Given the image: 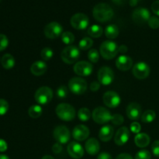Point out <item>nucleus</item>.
<instances>
[{
  "label": "nucleus",
  "instance_id": "obj_1",
  "mask_svg": "<svg viewBox=\"0 0 159 159\" xmlns=\"http://www.w3.org/2000/svg\"><path fill=\"white\" fill-rule=\"evenodd\" d=\"M93 14L94 18L100 23H105L111 20L114 15L113 9L107 3H99L93 8Z\"/></svg>",
  "mask_w": 159,
  "mask_h": 159
},
{
  "label": "nucleus",
  "instance_id": "obj_2",
  "mask_svg": "<svg viewBox=\"0 0 159 159\" xmlns=\"http://www.w3.org/2000/svg\"><path fill=\"white\" fill-rule=\"evenodd\" d=\"M56 114L64 121H71L75 117V110L68 103H60L56 107Z\"/></svg>",
  "mask_w": 159,
  "mask_h": 159
},
{
  "label": "nucleus",
  "instance_id": "obj_3",
  "mask_svg": "<svg viewBox=\"0 0 159 159\" xmlns=\"http://www.w3.org/2000/svg\"><path fill=\"white\" fill-rule=\"evenodd\" d=\"M119 47L116 43V42L111 40L104 41L100 46V54L103 58L107 60H110L116 57L118 53Z\"/></svg>",
  "mask_w": 159,
  "mask_h": 159
},
{
  "label": "nucleus",
  "instance_id": "obj_4",
  "mask_svg": "<svg viewBox=\"0 0 159 159\" xmlns=\"http://www.w3.org/2000/svg\"><path fill=\"white\" fill-rule=\"evenodd\" d=\"M79 57H80V51L77 47L72 45L66 47L62 51L61 54L62 61L68 65H71L77 61Z\"/></svg>",
  "mask_w": 159,
  "mask_h": 159
},
{
  "label": "nucleus",
  "instance_id": "obj_5",
  "mask_svg": "<svg viewBox=\"0 0 159 159\" xmlns=\"http://www.w3.org/2000/svg\"><path fill=\"white\" fill-rule=\"evenodd\" d=\"M53 96L54 93L51 88L48 86H42L36 91L34 99L40 105H46L51 102L53 99Z\"/></svg>",
  "mask_w": 159,
  "mask_h": 159
},
{
  "label": "nucleus",
  "instance_id": "obj_6",
  "mask_svg": "<svg viewBox=\"0 0 159 159\" xmlns=\"http://www.w3.org/2000/svg\"><path fill=\"white\" fill-rule=\"evenodd\" d=\"M68 88L74 94L82 95L87 90V82L82 78H72L68 82Z\"/></svg>",
  "mask_w": 159,
  "mask_h": 159
},
{
  "label": "nucleus",
  "instance_id": "obj_7",
  "mask_svg": "<svg viewBox=\"0 0 159 159\" xmlns=\"http://www.w3.org/2000/svg\"><path fill=\"white\" fill-rule=\"evenodd\" d=\"M112 115L105 107H97L93 112V119L99 124H105L112 120Z\"/></svg>",
  "mask_w": 159,
  "mask_h": 159
},
{
  "label": "nucleus",
  "instance_id": "obj_8",
  "mask_svg": "<svg viewBox=\"0 0 159 159\" xmlns=\"http://www.w3.org/2000/svg\"><path fill=\"white\" fill-rule=\"evenodd\" d=\"M89 24V20L85 14L79 12L71 16V25L75 30H83L88 27Z\"/></svg>",
  "mask_w": 159,
  "mask_h": 159
},
{
  "label": "nucleus",
  "instance_id": "obj_9",
  "mask_svg": "<svg viewBox=\"0 0 159 159\" xmlns=\"http://www.w3.org/2000/svg\"><path fill=\"white\" fill-rule=\"evenodd\" d=\"M98 80L103 85H110L114 80V72L110 67H102L98 71Z\"/></svg>",
  "mask_w": 159,
  "mask_h": 159
},
{
  "label": "nucleus",
  "instance_id": "obj_10",
  "mask_svg": "<svg viewBox=\"0 0 159 159\" xmlns=\"http://www.w3.org/2000/svg\"><path fill=\"white\" fill-rule=\"evenodd\" d=\"M53 136H54V139L57 141V143L61 144H65L69 141L71 134H70L68 127L63 125H60L54 128Z\"/></svg>",
  "mask_w": 159,
  "mask_h": 159
},
{
  "label": "nucleus",
  "instance_id": "obj_11",
  "mask_svg": "<svg viewBox=\"0 0 159 159\" xmlns=\"http://www.w3.org/2000/svg\"><path fill=\"white\" fill-rule=\"evenodd\" d=\"M63 34V27L57 22H51L44 28V34L47 38L55 39Z\"/></svg>",
  "mask_w": 159,
  "mask_h": 159
},
{
  "label": "nucleus",
  "instance_id": "obj_12",
  "mask_svg": "<svg viewBox=\"0 0 159 159\" xmlns=\"http://www.w3.org/2000/svg\"><path fill=\"white\" fill-rule=\"evenodd\" d=\"M151 17L150 12L148 9L144 7L137 8L132 13V19L137 24H144L149 20Z\"/></svg>",
  "mask_w": 159,
  "mask_h": 159
},
{
  "label": "nucleus",
  "instance_id": "obj_13",
  "mask_svg": "<svg viewBox=\"0 0 159 159\" xmlns=\"http://www.w3.org/2000/svg\"><path fill=\"white\" fill-rule=\"evenodd\" d=\"M133 74L138 79H144L150 74V67L147 63L140 61L135 64L133 68Z\"/></svg>",
  "mask_w": 159,
  "mask_h": 159
},
{
  "label": "nucleus",
  "instance_id": "obj_14",
  "mask_svg": "<svg viewBox=\"0 0 159 159\" xmlns=\"http://www.w3.org/2000/svg\"><path fill=\"white\" fill-rule=\"evenodd\" d=\"M75 73L80 76H89L93 71V65L89 62L82 61L76 62L73 68Z\"/></svg>",
  "mask_w": 159,
  "mask_h": 159
},
{
  "label": "nucleus",
  "instance_id": "obj_15",
  "mask_svg": "<svg viewBox=\"0 0 159 159\" xmlns=\"http://www.w3.org/2000/svg\"><path fill=\"white\" fill-rule=\"evenodd\" d=\"M103 103L110 108H116L120 103V97L114 91H108L102 96Z\"/></svg>",
  "mask_w": 159,
  "mask_h": 159
},
{
  "label": "nucleus",
  "instance_id": "obj_16",
  "mask_svg": "<svg viewBox=\"0 0 159 159\" xmlns=\"http://www.w3.org/2000/svg\"><path fill=\"white\" fill-rule=\"evenodd\" d=\"M89 129L85 125L79 124L75 126L72 130V137L76 141H85L89 136Z\"/></svg>",
  "mask_w": 159,
  "mask_h": 159
},
{
  "label": "nucleus",
  "instance_id": "obj_17",
  "mask_svg": "<svg viewBox=\"0 0 159 159\" xmlns=\"http://www.w3.org/2000/svg\"><path fill=\"white\" fill-rule=\"evenodd\" d=\"M68 153L72 158L79 159L84 155V149L79 143L72 141L68 145Z\"/></svg>",
  "mask_w": 159,
  "mask_h": 159
},
{
  "label": "nucleus",
  "instance_id": "obj_18",
  "mask_svg": "<svg viewBox=\"0 0 159 159\" xmlns=\"http://www.w3.org/2000/svg\"><path fill=\"white\" fill-rule=\"evenodd\" d=\"M127 117L132 120H138L141 116V107L137 102H131L129 104L127 107Z\"/></svg>",
  "mask_w": 159,
  "mask_h": 159
},
{
  "label": "nucleus",
  "instance_id": "obj_19",
  "mask_svg": "<svg viewBox=\"0 0 159 159\" xmlns=\"http://www.w3.org/2000/svg\"><path fill=\"white\" fill-rule=\"evenodd\" d=\"M130 138V131L127 127H122L116 131L114 138V141L116 144L122 146L128 141Z\"/></svg>",
  "mask_w": 159,
  "mask_h": 159
},
{
  "label": "nucleus",
  "instance_id": "obj_20",
  "mask_svg": "<svg viewBox=\"0 0 159 159\" xmlns=\"http://www.w3.org/2000/svg\"><path fill=\"white\" fill-rule=\"evenodd\" d=\"M133 60L130 57L126 55H120L116 61V66L120 71H128L132 68Z\"/></svg>",
  "mask_w": 159,
  "mask_h": 159
},
{
  "label": "nucleus",
  "instance_id": "obj_21",
  "mask_svg": "<svg viewBox=\"0 0 159 159\" xmlns=\"http://www.w3.org/2000/svg\"><path fill=\"white\" fill-rule=\"evenodd\" d=\"M48 70V65L43 61H37L32 64L30 67V71L34 75H43Z\"/></svg>",
  "mask_w": 159,
  "mask_h": 159
},
{
  "label": "nucleus",
  "instance_id": "obj_22",
  "mask_svg": "<svg viewBox=\"0 0 159 159\" xmlns=\"http://www.w3.org/2000/svg\"><path fill=\"white\" fill-rule=\"evenodd\" d=\"M85 148L89 155H96L99 153L100 145H99V141L96 138H90L85 142Z\"/></svg>",
  "mask_w": 159,
  "mask_h": 159
},
{
  "label": "nucleus",
  "instance_id": "obj_23",
  "mask_svg": "<svg viewBox=\"0 0 159 159\" xmlns=\"http://www.w3.org/2000/svg\"><path fill=\"white\" fill-rule=\"evenodd\" d=\"M113 132L114 129L110 125H105L100 129L99 132V139L104 142L110 141L113 136Z\"/></svg>",
  "mask_w": 159,
  "mask_h": 159
},
{
  "label": "nucleus",
  "instance_id": "obj_24",
  "mask_svg": "<svg viewBox=\"0 0 159 159\" xmlns=\"http://www.w3.org/2000/svg\"><path fill=\"white\" fill-rule=\"evenodd\" d=\"M134 142L138 148H146L150 144V137L145 133L138 134L134 138Z\"/></svg>",
  "mask_w": 159,
  "mask_h": 159
},
{
  "label": "nucleus",
  "instance_id": "obj_25",
  "mask_svg": "<svg viewBox=\"0 0 159 159\" xmlns=\"http://www.w3.org/2000/svg\"><path fill=\"white\" fill-rule=\"evenodd\" d=\"M2 65L5 69H11L15 65V59L10 54H6L2 57Z\"/></svg>",
  "mask_w": 159,
  "mask_h": 159
},
{
  "label": "nucleus",
  "instance_id": "obj_26",
  "mask_svg": "<svg viewBox=\"0 0 159 159\" xmlns=\"http://www.w3.org/2000/svg\"><path fill=\"white\" fill-rule=\"evenodd\" d=\"M106 37L109 39H115L119 35V28L115 24H110L105 29Z\"/></svg>",
  "mask_w": 159,
  "mask_h": 159
},
{
  "label": "nucleus",
  "instance_id": "obj_27",
  "mask_svg": "<svg viewBox=\"0 0 159 159\" xmlns=\"http://www.w3.org/2000/svg\"><path fill=\"white\" fill-rule=\"evenodd\" d=\"M87 33H88L90 37H93V38H98V37H100L102 35L103 29L99 25L94 24L89 28Z\"/></svg>",
  "mask_w": 159,
  "mask_h": 159
},
{
  "label": "nucleus",
  "instance_id": "obj_28",
  "mask_svg": "<svg viewBox=\"0 0 159 159\" xmlns=\"http://www.w3.org/2000/svg\"><path fill=\"white\" fill-rule=\"evenodd\" d=\"M155 117H156L155 112L154 110H146L142 113L141 116V120L144 124H150V123L153 122L155 120Z\"/></svg>",
  "mask_w": 159,
  "mask_h": 159
},
{
  "label": "nucleus",
  "instance_id": "obj_29",
  "mask_svg": "<svg viewBox=\"0 0 159 159\" xmlns=\"http://www.w3.org/2000/svg\"><path fill=\"white\" fill-rule=\"evenodd\" d=\"M42 113H43V110L40 105H33L28 110V114L31 118H34V119L40 117Z\"/></svg>",
  "mask_w": 159,
  "mask_h": 159
},
{
  "label": "nucleus",
  "instance_id": "obj_30",
  "mask_svg": "<svg viewBox=\"0 0 159 159\" xmlns=\"http://www.w3.org/2000/svg\"><path fill=\"white\" fill-rule=\"evenodd\" d=\"M93 44V40L90 37H84L79 41V48L82 51H85L92 48Z\"/></svg>",
  "mask_w": 159,
  "mask_h": 159
},
{
  "label": "nucleus",
  "instance_id": "obj_31",
  "mask_svg": "<svg viewBox=\"0 0 159 159\" xmlns=\"http://www.w3.org/2000/svg\"><path fill=\"white\" fill-rule=\"evenodd\" d=\"M91 112L87 108H81L78 112V117L80 120L85 122L91 118Z\"/></svg>",
  "mask_w": 159,
  "mask_h": 159
},
{
  "label": "nucleus",
  "instance_id": "obj_32",
  "mask_svg": "<svg viewBox=\"0 0 159 159\" xmlns=\"http://www.w3.org/2000/svg\"><path fill=\"white\" fill-rule=\"evenodd\" d=\"M61 40L65 44L70 45L75 41V36L72 33L69 32V31H66V32H63L61 34Z\"/></svg>",
  "mask_w": 159,
  "mask_h": 159
},
{
  "label": "nucleus",
  "instance_id": "obj_33",
  "mask_svg": "<svg viewBox=\"0 0 159 159\" xmlns=\"http://www.w3.org/2000/svg\"><path fill=\"white\" fill-rule=\"evenodd\" d=\"M57 96L58 99H65L68 97V88L66 87V85H62L61 86L58 87V89H57Z\"/></svg>",
  "mask_w": 159,
  "mask_h": 159
},
{
  "label": "nucleus",
  "instance_id": "obj_34",
  "mask_svg": "<svg viewBox=\"0 0 159 159\" xmlns=\"http://www.w3.org/2000/svg\"><path fill=\"white\" fill-rule=\"evenodd\" d=\"M53 55H54V51L50 48H44L40 52V56L44 61L51 60Z\"/></svg>",
  "mask_w": 159,
  "mask_h": 159
},
{
  "label": "nucleus",
  "instance_id": "obj_35",
  "mask_svg": "<svg viewBox=\"0 0 159 159\" xmlns=\"http://www.w3.org/2000/svg\"><path fill=\"white\" fill-rule=\"evenodd\" d=\"M88 57L93 63H97L99 59V54L97 50L91 49L88 53Z\"/></svg>",
  "mask_w": 159,
  "mask_h": 159
},
{
  "label": "nucleus",
  "instance_id": "obj_36",
  "mask_svg": "<svg viewBox=\"0 0 159 159\" xmlns=\"http://www.w3.org/2000/svg\"><path fill=\"white\" fill-rule=\"evenodd\" d=\"M151 153L147 150L139 151L135 155V159H151Z\"/></svg>",
  "mask_w": 159,
  "mask_h": 159
},
{
  "label": "nucleus",
  "instance_id": "obj_37",
  "mask_svg": "<svg viewBox=\"0 0 159 159\" xmlns=\"http://www.w3.org/2000/svg\"><path fill=\"white\" fill-rule=\"evenodd\" d=\"M9 110V103L6 100L0 99V116L5 115Z\"/></svg>",
  "mask_w": 159,
  "mask_h": 159
},
{
  "label": "nucleus",
  "instance_id": "obj_38",
  "mask_svg": "<svg viewBox=\"0 0 159 159\" xmlns=\"http://www.w3.org/2000/svg\"><path fill=\"white\" fill-rule=\"evenodd\" d=\"M148 23L152 29H158L159 28V18L157 16H151Z\"/></svg>",
  "mask_w": 159,
  "mask_h": 159
},
{
  "label": "nucleus",
  "instance_id": "obj_39",
  "mask_svg": "<svg viewBox=\"0 0 159 159\" xmlns=\"http://www.w3.org/2000/svg\"><path fill=\"white\" fill-rule=\"evenodd\" d=\"M9 45V40L5 34H0V51L6 49Z\"/></svg>",
  "mask_w": 159,
  "mask_h": 159
},
{
  "label": "nucleus",
  "instance_id": "obj_40",
  "mask_svg": "<svg viewBox=\"0 0 159 159\" xmlns=\"http://www.w3.org/2000/svg\"><path fill=\"white\" fill-rule=\"evenodd\" d=\"M111 121L113 124H115V125H121V124L124 123V120L122 115L114 114L113 115V116H112Z\"/></svg>",
  "mask_w": 159,
  "mask_h": 159
},
{
  "label": "nucleus",
  "instance_id": "obj_41",
  "mask_svg": "<svg viewBox=\"0 0 159 159\" xmlns=\"http://www.w3.org/2000/svg\"><path fill=\"white\" fill-rule=\"evenodd\" d=\"M141 124L138 122H134L130 124V130L133 132L134 134H139L140 131H141Z\"/></svg>",
  "mask_w": 159,
  "mask_h": 159
},
{
  "label": "nucleus",
  "instance_id": "obj_42",
  "mask_svg": "<svg viewBox=\"0 0 159 159\" xmlns=\"http://www.w3.org/2000/svg\"><path fill=\"white\" fill-rule=\"evenodd\" d=\"M152 153H153V155H155V156L159 157V140L155 141V142L152 144Z\"/></svg>",
  "mask_w": 159,
  "mask_h": 159
},
{
  "label": "nucleus",
  "instance_id": "obj_43",
  "mask_svg": "<svg viewBox=\"0 0 159 159\" xmlns=\"http://www.w3.org/2000/svg\"><path fill=\"white\" fill-rule=\"evenodd\" d=\"M152 12L155 14V15L158 16H159V0H156V1L153 2L152 5Z\"/></svg>",
  "mask_w": 159,
  "mask_h": 159
},
{
  "label": "nucleus",
  "instance_id": "obj_44",
  "mask_svg": "<svg viewBox=\"0 0 159 159\" xmlns=\"http://www.w3.org/2000/svg\"><path fill=\"white\" fill-rule=\"evenodd\" d=\"M52 151L54 154H59L62 152V146L59 143H56L53 145Z\"/></svg>",
  "mask_w": 159,
  "mask_h": 159
},
{
  "label": "nucleus",
  "instance_id": "obj_45",
  "mask_svg": "<svg viewBox=\"0 0 159 159\" xmlns=\"http://www.w3.org/2000/svg\"><path fill=\"white\" fill-rule=\"evenodd\" d=\"M100 88V84L98 82H93L90 84V89L93 92H96Z\"/></svg>",
  "mask_w": 159,
  "mask_h": 159
},
{
  "label": "nucleus",
  "instance_id": "obj_46",
  "mask_svg": "<svg viewBox=\"0 0 159 159\" xmlns=\"http://www.w3.org/2000/svg\"><path fill=\"white\" fill-rule=\"evenodd\" d=\"M8 145L6 141L3 139H0V152H4L7 150Z\"/></svg>",
  "mask_w": 159,
  "mask_h": 159
},
{
  "label": "nucleus",
  "instance_id": "obj_47",
  "mask_svg": "<svg viewBox=\"0 0 159 159\" xmlns=\"http://www.w3.org/2000/svg\"><path fill=\"white\" fill-rule=\"evenodd\" d=\"M97 159H113L111 155L107 152H102V153L99 154L98 156Z\"/></svg>",
  "mask_w": 159,
  "mask_h": 159
},
{
  "label": "nucleus",
  "instance_id": "obj_48",
  "mask_svg": "<svg viewBox=\"0 0 159 159\" xmlns=\"http://www.w3.org/2000/svg\"><path fill=\"white\" fill-rule=\"evenodd\" d=\"M116 159H133L132 156L129 154L127 153H122L120 154L117 157H116Z\"/></svg>",
  "mask_w": 159,
  "mask_h": 159
},
{
  "label": "nucleus",
  "instance_id": "obj_49",
  "mask_svg": "<svg viewBox=\"0 0 159 159\" xmlns=\"http://www.w3.org/2000/svg\"><path fill=\"white\" fill-rule=\"evenodd\" d=\"M127 51V47L125 46V45H121L120 47L119 48V49H118V52L120 53H126Z\"/></svg>",
  "mask_w": 159,
  "mask_h": 159
},
{
  "label": "nucleus",
  "instance_id": "obj_50",
  "mask_svg": "<svg viewBox=\"0 0 159 159\" xmlns=\"http://www.w3.org/2000/svg\"><path fill=\"white\" fill-rule=\"evenodd\" d=\"M115 4L119 5V6H121V5L124 4V2H126V0H112Z\"/></svg>",
  "mask_w": 159,
  "mask_h": 159
},
{
  "label": "nucleus",
  "instance_id": "obj_51",
  "mask_svg": "<svg viewBox=\"0 0 159 159\" xmlns=\"http://www.w3.org/2000/svg\"><path fill=\"white\" fill-rule=\"evenodd\" d=\"M140 1H141V0H130V2L129 3H130V6L134 7V6H136Z\"/></svg>",
  "mask_w": 159,
  "mask_h": 159
},
{
  "label": "nucleus",
  "instance_id": "obj_52",
  "mask_svg": "<svg viewBox=\"0 0 159 159\" xmlns=\"http://www.w3.org/2000/svg\"><path fill=\"white\" fill-rule=\"evenodd\" d=\"M41 159H54V158L51 155H44Z\"/></svg>",
  "mask_w": 159,
  "mask_h": 159
},
{
  "label": "nucleus",
  "instance_id": "obj_53",
  "mask_svg": "<svg viewBox=\"0 0 159 159\" xmlns=\"http://www.w3.org/2000/svg\"><path fill=\"white\" fill-rule=\"evenodd\" d=\"M0 159H9V158L7 156V155H0Z\"/></svg>",
  "mask_w": 159,
  "mask_h": 159
},
{
  "label": "nucleus",
  "instance_id": "obj_54",
  "mask_svg": "<svg viewBox=\"0 0 159 159\" xmlns=\"http://www.w3.org/2000/svg\"><path fill=\"white\" fill-rule=\"evenodd\" d=\"M1 1H2V0H0V2H1Z\"/></svg>",
  "mask_w": 159,
  "mask_h": 159
}]
</instances>
